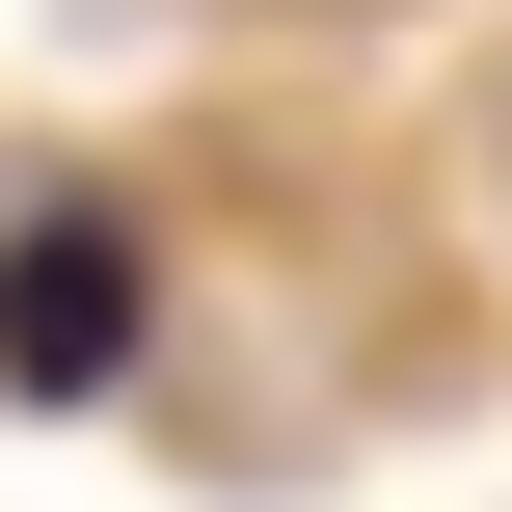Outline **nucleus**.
I'll return each mask as SVG.
<instances>
[{"instance_id": "nucleus-1", "label": "nucleus", "mask_w": 512, "mask_h": 512, "mask_svg": "<svg viewBox=\"0 0 512 512\" xmlns=\"http://www.w3.org/2000/svg\"><path fill=\"white\" fill-rule=\"evenodd\" d=\"M108 351H135V270H108V243H81V216H54V243H27V270H0V378H54V405H81V378H108Z\"/></svg>"}]
</instances>
